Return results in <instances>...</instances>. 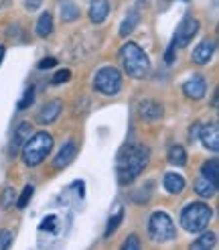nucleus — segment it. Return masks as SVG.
I'll return each mask as SVG.
<instances>
[{"instance_id": "f257e3e1", "label": "nucleus", "mask_w": 219, "mask_h": 250, "mask_svg": "<svg viewBox=\"0 0 219 250\" xmlns=\"http://www.w3.org/2000/svg\"><path fill=\"white\" fill-rule=\"evenodd\" d=\"M148 157H150V151L144 145H126L118 153V159H116L118 181L122 185L132 183L144 171V167L148 165Z\"/></svg>"}, {"instance_id": "f03ea898", "label": "nucleus", "mask_w": 219, "mask_h": 250, "mask_svg": "<svg viewBox=\"0 0 219 250\" xmlns=\"http://www.w3.org/2000/svg\"><path fill=\"white\" fill-rule=\"evenodd\" d=\"M122 65H124L126 73L134 80H144L150 73V59L136 43H126L120 49Z\"/></svg>"}, {"instance_id": "7ed1b4c3", "label": "nucleus", "mask_w": 219, "mask_h": 250, "mask_svg": "<svg viewBox=\"0 0 219 250\" xmlns=\"http://www.w3.org/2000/svg\"><path fill=\"white\" fill-rule=\"evenodd\" d=\"M51 148H53V136L49 132H36V134L29 136L27 143L22 145L24 165H29V167L41 165L47 159V155L51 153Z\"/></svg>"}, {"instance_id": "20e7f679", "label": "nucleus", "mask_w": 219, "mask_h": 250, "mask_svg": "<svg viewBox=\"0 0 219 250\" xmlns=\"http://www.w3.org/2000/svg\"><path fill=\"white\" fill-rule=\"evenodd\" d=\"M211 216H213V211H211V208L207 204L193 202V204L182 208V211H181V224H182V228H185L187 232L197 234V232H203L207 226H209Z\"/></svg>"}, {"instance_id": "39448f33", "label": "nucleus", "mask_w": 219, "mask_h": 250, "mask_svg": "<svg viewBox=\"0 0 219 250\" xmlns=\"http://www.w3.org/2000/svg\"><path fill=\"white\" fill-rule=\"evenodd\" d=\"M148 234L154 242H168L175 238L177 230H175V224L168 214H164V211H154L148 220Z\"/></svg>"}, {"instance_id": "423d86ee", "label": "nucleus", "mask_w": 219, "mask_h": 250, "mask_svg": "<svg viewBox=\"0 0 219 250\" xmlns=\"http://www.w3.org/2000/svg\"><path fill=\"white\" fill-rule=\"evenodd\" d=\"M93 87L104 96H116L122 90V73L112 65L102 67L95 73Z\"/></svg>"}, {"instance_id": "0eeeda50", "label": "nucleus", "mask_w": 219, "mask_h": 250, "mask_svg": "<svg viewBox=\"0 0 219 250\" xmlns=\"http://www.w3.org/2000/svg\"><path fill=\"white\" fill-rule=\"evenodd\" d=\"M199 31V21L197 19H193V17H187V19H182V22L179 24V29L175 33V39L173 43L177 47H187L191 41H193V37L197 35Z\"/></svg>"}, {"instance_id": "6e6552de", "label": "nucleus", "mask_w": 219, "mask_h": 250, "mask_svg": "<svg viewBox=\"0 0 219 250\" xmlns=\"http://www.w3.org/2000/svg\"><path fill=\"white\" fill-rule=\"evenodd\" d=\"M61 110H63V102L61 100H49L47 104H43V108L39 110V114H36V122L41 124H51L59 118Z\"/></svg>"}, {"instance_id": "1a4fd4ad", "label": "nucleus", "mask_w": 219, "mask_h": 250, "mask_svg": "<svg viewBox=\"0 0 219 250\" xmlns=\"http://www.w3.org/2000/svg\"><path fill=\"white\" fill-rule=\"evenodd\" d=\"M207 92V82L203 76H193L191 80H187L182 83V94L191 100H201Z\"/></svg>"}, {"instance_id": "9d476101", "label": "nucleus", "mask_w": 219, "mask_h": 250, "mask_svg": "<svg viewBox=\"0 0 219 250\" xmlns=\"http://www.w3.org/2000/svg\"><path fill=\"white\" fill-rule=\"evenodd\" d=\"M199 139H201L203 146L209 148L211 153L219 151V128H217V124H205V126H201Z\"/></svg>"}, {"instance_id": "9b49d317", "label": "nucleus", "mask_w": 219, "mask_h": 250, "mask_svg": "<svg viewBox=\"0 0 219 250\" xmlns=\"http://www.w3.org/2000/svg\"><path fill=\"white\" fill-rule=\"evenodd\" d=\"M138 114L144 120H158V118H163V106L156 100L144 98L138 102Z\"/></svg>"}, {"instance_id": "f8f14e48", "label": "nucleus", "mask_w": 219, "mask_h": 250, "mask_svg": "<svg viewBox=\"0 0 219 250\" xmlns=\"http://www.w3.org/2000/svg\"><path fill=\"white\" fill-rule=\"evenodd\" d=\"M31 136V124L29 122H20L18 126L15 128V134H12V141H10V148H8V153L15 157L20 148H22V145L27 143V139Z\"/></svg>"}, {"instance_id": "ddd939ff", "label": "nucleus", "mask_w": 219, "mask_h": 250, "mask_svg": "<svg viewBox=\"0 0 219 250\" xmlns=\"http://www.w3.org/2000/svg\"><path fill=\"white\" fill-rule=\"evenodd\" d=\"M213 51H215V43L209 41V39H205V41H201L197 47H195L193 61L197 65H207L211 61V57H213Z\"/></svg>"}, {"instance_id": "4468645a", "label": "nucleus", "mask_w": 219, "mask_h": 250, "mask_svg": "<svg viewBox=\"0 0 219 250\" xmlns=\"http://www.w3.org/2000/svg\"><path fill=\"white\" fill-rule=\"evenodd\" d=\"M75 155H77V145H75V141H69V143H65L63 145V148L59 151V155H57V159L53 161V167L55 169H63V167H67L73 159H75Z\"/></svg>"}, {"instance_id": "2eb2a0df", "label": "nucleus", "mask_w": 219, "mask_h": 250, "mask_svg": "<svg viewBox=\"0 0 219 250\" xmlns=\"http://www.w3.org/2000/svg\"><path fill=\"white\" fill-rule=\"evenodd\" d=\"M108 12H110V2L108 0H91L90 4V21L100 24L108 19Z\"/></svg>"}, {"instance_id": "dca6fc26", "label": "nucleus", "mask_w": 219, "mask_h": 250, "mask_svg": "<svg viewBox=\"0 0 219 250\" xmlns=\"http://www.w3.org/2000/svg\"><path fill=\"white\" fill-rule=\"evenodd\" d=\"M163 183H164V189L173 195H179L185 189V179H182V175H179V173H166Z\"/></svg>"}, {"instance_id": "f3484780", "label": "nucleus", "mask_w": 219, "mask_h": 250, "mask_svg": "<svg viewBox=\"0 0 219 250\" xmlns=\"http://www.w3.org/2000/svg\"><path fill=\"white\" fill-rule=\"evenodd\" d=\"M195 193L201 195V197H213L217 193V183L211 181V179H207L205 175H201V177L195 181Z\"/></svg>"}, {"instance_id": "a211bd4d", "label": "nucleus", "mask_w": 219, "mask_h": 250, "mask_svg": "<svg viewBox=\"0 0 219 250\" xmlns=\"http://www.w3.org/2000/svg\"><path fill=\"white\" fill-rule=\"evenodd\" d=\"M138 22H140V12L134 8V10L128 12V17L122 21V24H120V37H128L134 29L138 27Z\"/></svg>"}, {"instance_id": "6ab92c4d", "label": "nucleus", "mask_w": 219, "mask_h": 250, "mask_svg": "<svg viewBox=\"0 0 219 250\" xmlns=\"http://www.w3.org/2000/svg\"><path fill=\"white\" fill-rule=\"evenodd\" d=\"M51 33H53V17H51V12H43L39 22H36V35L41 39H47Z\"/></svg>"}, {"instance_id": "aec40b11", "label": "nucleus", "mask_w": 219, "mask_h": 250, "mask_svg": "<svg viewBox=\"0 0 219 250\" xmlns=\"http://www.w3.org/2000/svg\"><path fill=\"white\" fill-rule=\"evenodd\" d=\"M79 17V8L75 2H71V0H63L61 2V21L63 22H71Z\"/></svg>"}, {"instance_id": "412c9836", "label": "nucleus", "mask_w": 219, "mask_h": 250, "mask_svg": "<svg viewBox=\"0 0 219 250\" xmlns=\"http://www.w3.org/2000/svg\"><path fill=\"white\" fill-rule=\"evenodd\" d=\"M215 242H217V236L213 232H205L195 242H191V248H195V250H209V248L215 246Z\"/></svg>"}, {"instance_id": "4be33fe9", "label": "nucleus", "mask_w": 219, "mask_h": 250, "mask_svg": "<svg viewBox=\"0 0 219 250\" xmlns=\"http://www.w3.org/2000/svg\"><path fill=\"white\" fill-rule=\"evenodd\" d=\"M168 161H170V165H177V167L187 165V153H185V148H182L181 145L170 146V151H168Z\"/></svg>"}, {"instance_id": "5701e85b", "label": "nucleus", "mask_w": 219, "mask_h": 250, "mask_svg": "<svg viewBox=\"0 0 219 250\" xmlns=\"http://www.w3.org/2000/svg\"><path fill=\"white\" fill-rule=\"evenodd\" d=\"M201 175H205L207 179H211L217 183V175H219V161L217 159H209L205 161V163L201 165Z\"/></svg>"}, {"instance_id": "b1692460", "label": "nucleus", "mask_w": 219, "mask_h": 250, "mask_svg": "<svg viewBox=\"0 0 219 250\" xmlns=\"http://www.w3.org/2000/svg\"><path fill=\"white\" fill-rule=\"evenodd\" d=\"M122 218H124V209L118 208V209H116V214H114L112 218H110V222H108V228H106V232H104L106 238H110V236H112V234L118 230V226H120Z\"/></svg>"}, {"instance_id": "393cba45", "label": "nucleus", "mask_w": 219, "mask_h": 250, "mask_svg": "<svg viewBox=\"0 0 219 250\" xmlns=\"http://www.w3.org/2000/svg\"><path fill=\"white\" fill-rule=\"evenodd\" d=\"M33 102H35V87H29V90L22 94V100L18 102V112L31 108V106H33Z\"/></svg>"}, {"instance_id": "a878e982", "label": "nucleus", "mask_w": 219, "mask_h": 250, "mask_svg": "<svg viewBox=\"0 0 219 250\" xmlns=\"http://www.w3.org/2000/svg\"><path fill=\"white\" fill-rule=\"evenodd\" d=\"M33 185H27V187H24V189H22V193H20V197L17 199V208L18 209H24V208H27V204L31 202V197H33Z\"/></svg>"}, {"instance_id": "bb28decb", "label": "nucleus", "mask_w": 219, "mask_h": 250, "mask_svg": "<svg viewBox=\"0 0 219 250\" xmlns=\"http://www.w3.org/2000/svg\"><path fill=\"white\" fill-rule=\"evenodd\" d=\"M17 202V197H15V189L12 187H6L4 189V193H2V197H0V206H2V209H8L12 204Z\"/></svg>"}, {"instance_id": "cd10ccee", "label": "nucleus", "mask_w": 219, "mask_h": 250, "mask_svg": "<svg viewBox=\"0 0 219 250\" xmlns=\"http://www.w3.org/2000/svg\"><path fill=\"white\" fill-rule=\"evenodd\" d=\"M69 78H71V71H69V69H61V71H57V73H55V76L51 78V83H53V85H59V83H65V82H67Z\"/></svg>"}, {"instance_id": "c85d7f7f", "label": "nucleus", "mask_w": 219, "mask_h": 250, "mask_svg": "<svg viewBox=\"0 0 219 250\" xmlns=\"http://www.w3.org/2000/svg\"><path fill=\"white\" fill-rule=\"evenodd\" d=\"M122 248H124V250H136V248H140V240H138V236H136V234L128 236L126 242L122 244Z\"/></svg>"}, {"instance_id": "c756f323", "label": "nucleus", "mask_w": 219, "mask_h": 250, "mask_svg": "<svg viewBox=\"0 0 219 250\" xmlns=\"http://www.w3.org/2000/svg\"><path fill=\"white\" fill-rule=\"evenodd\" d=\"M57 216H47L45 220H43V224H41V230H49V232H53L55 228H57Z\"/></svg>"}, {"instance_id": "7c9ffc66", "label": "nucleus", "mask_w": 219, "mask_h": 250, "mask_svg": "<svg viewBox=\"0 0 219 250\" xmlns=\"http://www.w3.org/2000/svg\"><path fill=\"white\" fill-rule=\"evenodd\" d=\"M12 244V234L10 230H0V250H4Z\"/></svg>"}, {"instance_id": "2f4dec72", "label": "nucleus", "mask_w": 219, "mask_h": 250, "mask_svg": "<svg viewBox=\"0 0 219 250\" xmlns=\"http://www.w3.org/2000/svg\"><path fill=\"white\" fill-rule=\"evenodd\" d=\"M57 65V59L55 57H45L41 63H39V69H49V67H55Z\"/></svg>"}, {"instance_id": "473e14b6", "label": "nucleus", "mask_w": 219, "mask_h": 250, "mask_svg": "<svg viewBox=\"0 0 219 250\" xmlns=\"http://www.w3.org/2000/svg\"><path fill=\"white\" fill-rule=\"evenodd\" d=\"M175 49H177V45H175V43H170V45H168V49H166L164 59H166V63H168V65L175 61Z\"/></svg>"}, {"instance_id": "72a5a7b5", "label": "nucleus", "mask_w": 219, "mask_h": 250, "mask_svg": "<svg viewBox=\"0 0 219 250\" xmlns=\"http://www.w3.org/2000/svg\"><path fill=\"white\" fill-rule=\"evenodd\" d=\"M43 0H24V6H27V10H36L41 6Z\"/></svg>"}, {"instance_id": "f704fd0d", "label": "nucleus", "mask_w": 219, "mask_h": 250, "mask_svg": "<svg viewBox=\"0 0 219 250\" xmlns=\"http://www.w3.org/2000/svg\"><path fill=\"white\" fill-rule=\"evenodd\" d=\"M2 59H4V47H0V63H2Z\"/></svg>"}, {"instance_id": "c9c22d12", "label": "nucleus", "mask_w": 219, "mask_h": 250, "mask_svg": "<svg viewBox=\"0 0 219 250\" xmlns=\"http://www.w3.org/2000/svg\"><path fill=\"white\" fill-rule=\"evenodd\" d=\"M4 2H8V0H0V4H4Z\"/></svg>"}]
</instances>
